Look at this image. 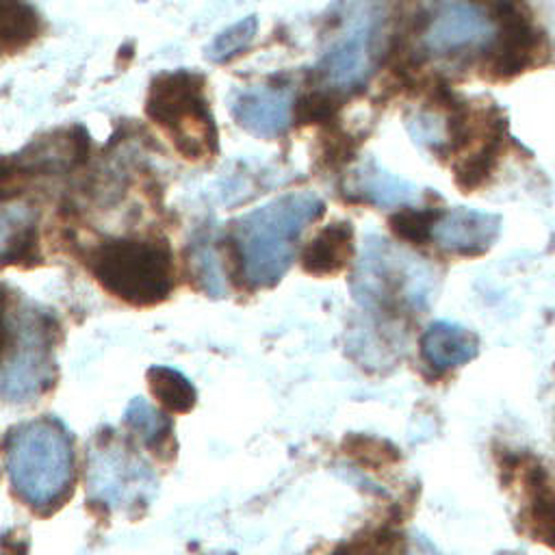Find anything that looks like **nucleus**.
I'll list each match as a JSON object with an SVG mask.
<instances>
[{"mask_svg":"<svg viewBox=\"0 0 555 555\" xmlns=\"http://www.w3.org/2000/svg\"><path fill=\"white\" fill-rule=\"evenodd\" d=\"M340 108V93L325 87L301 93L293 104V119L297 124H330Z\"/></svg>","mask_w":555,"mask_h":555,"instance_id":"393cba45","label":"nucleus"},{"mask_svg":"<svg viewBox=\"0 0 555 555\" xmlns=\"http://www.w3.org/2000/svg\"><path fill=\"white\" fill-rule=\"evenodd\" d=\"M4 466L13 490L33 507L56 503L72 481V442L54 418L13 427L4 442Z\"/></svg>","mask_w":555,"mask_h":555,"instance_id":"7ed1b4c3","label":"nucleus"},{"mask_svg":"<svg viewBox=\"0 0 555 555\" xmlns=\"http://www.w3.org/2000/svg\"><path fill=\"white\" fill-rule=\"evenodd\" d=\"M353 256V225L351 221H332L321 228L301 254V267L310 275L332 278L340 273Z\"/></svg>","mask_w":555,"mask_h":555,"instance_id":"dca6fc26","label":"nucleus"},{"mask_svg":"<svg viewBox=\"0 0 555 555\" xmlns=\"http://www.w3.org/2000/svg\"><path fill=\"white\" fill-rule=\"evenodd\" d=\"M85 481L91 501L111 509H132L156 492L150 464L113 431H100L89 442Z\"/></svg>","mask_w":555,"mask_h":555,"instance_id":"6e6552de","label":"nucleus"},{"mask_svg":"<svg viewBox=\"0 0 555 555\" xmlns=\"http://www.w3.org/2000/svg\"><path fill=\"white\" fill-rule=\"evenodd\" d=\"M392 0H340L338 26L314 67L321 87L336 93L362 89L386 50Z\"/></svg>","mask_w":555,"mask_h":555,"instance_id":"f03ea898","label":"nucleus"},{"mask_svg":"<svg viewBox=\"0 0 555 555\" xmlns=\"http://www.w3.org/2000/svg\"><path fill=\"white\" fill-rule=\"evenodd\" d=\"M89 267L104 291L132 306H154L176 284L173 251L160 236H119L102 241Z\"/></svg>","mask_w":555,"mask_h":555,"instance_id":"20e7f679","label":"nucleus"},{"mask_svg":"<svg viewBox=\"0 0 555 555\" xmlns=\"http://www.w3.org/2000/svg\"><path fill=\"white\" fill-rule=\"evenodd\" d=\"M440 208H414V206H401L392 217H390V230L408 243L421 245L431 241V228L438 217Z\"/></svg>","mask_w":555,"mask_h":555,"instance_id":"a878e982","label":"nucleus"},{"mask_svg":"<svg viewBox=\"0 0 555 555\" xmlns=\"http://www.w3.org/2000/svg\"><path fill=\"white\" fill-rule=\"evenodd\" d=\"M496 39L494 11L475 0H442L425 17L421 48L429 56L451 59L477 50H492Z\"/></svg>","mask_w":555,"mask_h":555,"instance_id":"1a4fd4ad","label":"nucleus"},{"mask_svg":"<svg viewBox=\"0 0 555 555\" xmlns=\"http://www.w3.org/2000/svg\"><path fill=\"white\" fill-rule=\"evenodd\" d=\"M126 425L147 444L150 449H160L171 434V421L160 410L150 405L145 399L134 397L124 414Z\"/></svg>","mask_w":555,"mask_h":555,"instance_id":"4be33fe9","label":"nucleus"},{"mask_svg":"<svg viewBox=\"0 0 555 555\" xmlns=\"http://www.w3.org/2000/svg\"><path fill=\"white\" fill-rule=\"evenodd\" d=\"M421 353L438 371L455 369L479 353V338L460 323L434 321L421 336Z\"/></svg>","mask_w":555,"mask_h":555,"instance_id":"2eb2a0df","label":"nucleus"},{"mask_svg":"<svg viewBox=\"0 0 555 555\" xmlns=\"http://www.w3.org/2000/svg\"><path fill=\"white\" fill-rule=\"evenodd\" d=\"M496 39L490 50V72L492 76L507 78L522 72L538 46V35L531 20L514 0H496Z\"/></svg>","mask_w":555,"mask_h":555,"instance_id":"f8f14e48","label":"nucleus"},{"mask_svg":"<svg viewBox=\"0 0 555 555\" xmlns=\"http://www.w3.org/2000/svg\"><path fill=\"white\" fill-rule=\"evenodd\" d=\"M189 269L195 280V284L210 297H225L228 284L223 264L219 260V254L215 249V243L210 236L199 234L193 238L189 247Z\"/></svg>","mask_w":555,"mask_h":555,"instance_id":"aec40b11","label":"nucleus"},{"mask_svg":"<svg viewBox=\"0 0 555 555\" xmlns=\"http://www.w3.org/2000/svg\"><path fill=\"white\" fill-rule=\"evenodd\" d=\"M256 33H258V17L256 15L241 17L238 22L230 24L228 28L215 35V39L206 48V59L212 63H228L236 59L251 46Z\"/></svg>","mask_w":555,"mask_h":555,"instance_id":"5701e85b","label":"nucleus"},{"mask_svg":"<svg viewBox=\"0 0 555 555\" xmlns=\"http://www.w3.org/2000/svg\"><path fill=\"white\" fill-rule=\"evenodd\" d=\"M499 232L501 217L494 212L464 206L447 210L440 208L431 228V241L449 254L477 256L492 247Z\"/></svg>","mask_w":555,"mask_h":555,"instance_id":"9b49d317","label":"nucleus"},{"mask_svg":"<svg viewBox=\"0 0 555 555\" xmlns=\"http://www.w3.org/2000/svg\"><path fill=\"white\" fill-rule=\"evenodd\" d=\"M345 195L377 208L410 206L421 197L416 184L384 169L375 158L362 160L345 182Z\"/></svg>","mask_w":555,"mask_h":555,"instance_id":"ddd939ff","label":"nucleus"},{"mask_svg":"<svg viewBox=\"0 0 555 555\" xmlns=\"http://www.w3.org/2000/svg\"><path fill=\"white\" fill-rule=\"evenodd\" d=\"M2 260L7 264L37 262V221L35 212L26 204L2 208Z\"/></svg>","mask_w":555,"mask_h":555,"instance_id":"f3484780","label":"nucleus"},{"mask_svg":"<svg viewBox=\"0 0 555 555\" xmlns=\"http://www.w3.org/2000/svg\"><path fill=\"white\" fill-rule=\"evenodd\" d=\"M206 98V78L193 69L158 74L147 91L145 115L171 139L186 160H202L217 152V124Z\"/></svg>","mask_w":555,"mask_h":555,"instance_id":"39448f33","label":"nucleus"},{"mask_svg":"<svg viewBox=\"0 0 555 555\" xmlns=\"http://www.w3.org/2000/svg\"><path fill=\"white\" fill-rule=\"evenodd\" d=\"M501 143H503V121L494 119L490 124L488 132L483 134L479 147L473 154H468L455 163V167H453L455 184L464 193L479 189L490 178V173L494 171L499 152H501Z\"/></svg>","mask_w":555,"mask_h":555,"instance_id":"a211bd4d","label":"nucleus"},{"mask_svg":"<svg viewBox=\"0 0 555 555\" xmlns=\"http://www.w3.org/2000/svg\"><path fill=\"white\" fill-rule=\"evenodd\" d=\"M89 154V132L82 126L56 130L50 137L37 139L26 145L15 156V169L22 171H41L54 173L63 169H72L87 160Z\"/></svg>","mask_w":555,"mask_h":555,"instance_id":"4468645a","label":"nucleus"},{"mask_svg":"<svg viewBox=\"0 0 555 555\" xmlns=\"http://www.w3.org/2000/svg\"><path fill=\"white\" fill-rule=\"evenodd\" d=\"M2 397L11 403L37 399L54 379V321L33 306L11 308L4 301Z\"/></svg>","mask_w":555,"mask_h":555,"instance_id":"423d86ee","label":"nucleus"},{"mask_svg":"<svg viewBox=\"0 0 555 555\" xmlns=\"http://www.w3.org/2000/svg\"><path fill=\"white\" fill-rule=\"evenodd\" d=\"M236 124L260 139L282 137L293 121V95L288 87L256 85L238 91L230 104Z\"/></svg>","mask_w":555,"mask_h":555,"instance_id":"9d476101","label":"nucleus"},{"mask_svg":"<svg viewBox=\"0 0 555 555\" xmlns=\"http://www.w3.org/2000/svg\"><path fill=\"white\" fill-rule=\"evenodd\" d=\"M39 30V13L28 0H0V48L7 56L24 50Z\"/></svg>","mask_w":555,"mask_h":555,"instance_id":"6ab92c4d","label":"nucleus"},{"mask_svg":"<svg viewBox=\"0 0 555 555\" xmlns=\"http://www.w3.org/2000/svg\"><path fill=\"white\" fill-rule=\"evenodd\" d=\"M139 2H145V0H139Z\"/></svg>","mask_w":555,"mask_h":555,"instance_id":"cd10ccee","label":"nucleus"},{"mask_svg":"<svg viewBox=\"0 0 555 555\" xmlns=\"http://www.w3.org/2000/svg\"><path fill=\"white\" fill-rule=\"evenodd\" d=\"M529 531L555 548V488L548 483H540L531 492L529 509H527Z\"/></svg>","mask_w":555,"mask_h":555,"instance_id":"b1692460","label":"nucleus"},{"mask_svg":"<svg viewBox=\"0 0 555 555\" xmlns=\"http://www.w3.org/2000/svg\"><path fill=\"white\" fill-rule=\"evenodd\" d=\"M147 382L152 395L171 412L184 414L195 405V386L178 369L154 364L147 369Z\"/></svg>","mask_w":555,"mask_h":555,"instance_id":"412c9836","label":"nucleus"},{"mask_svg":"<svg viewBox=\"0 0 555 555\" xmlns=\"http://www.w3.org/2000/svg\"><path fill=\"white\" fill-rule=\"evenodd\" d=\"M405 555H438V551L434 548V544H431L427 538L414 535V538L410 540V544H408Z\"/></svg>","mask_w":555,"mask_h":555,"instance_id":"bb28decb","label":"nucleus"},{"mask_svg":"<svg viewBox=\"0 0 555 555\" xmlns=\"http://www.w3.org/2000/svg\"><path fill=\"white\" fill-rule=\"evenodd\" d=\"M323 212L325 204L317 193L293 191L236 219L234 245L245 282L254 288L280 282L293 262L301 232Z\"/></svg>","mask_w":555,"mask_h":555,"instance_id":"f257e3e1","label":"nucleus"},{"mask_svg":"<svg viewBox=\"0 0 555 555\" xmlns=\"http://www.w3.org/2000/svg\"><path fill=\"white\" fill-rule=\"evenodd\" d=\"M351 288L364 308H421L431 291V273L421 258L395 249L386 238L369 236Z\"/></svg>","mask_w":555,"mask_h":555,"instance_id":"0eeeda50","label":"nucleus"}]
</instances>
